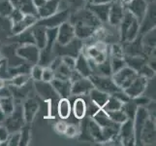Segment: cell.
<instances>
[{
	"instance_id": "6da1fadb",
	"label": "cell",
	"mask_w": 156,
	"mask_h": 146,
	"mask_svg": "<svg viewBox=\"0 0 156 146\" xmlns=\"http://www.w3.org/2000/svg\"><path fill=\"white\" fill-rule=\"evenodd\" d=\"M5 127L7 128L9 133L20 132V129L25 125V120L23 111V100L15 99V109L10 115L6 117Z\"/></svg>"
},
{
	"instance_id": "7a4b0ae2",
	"label": "cell",
	"mask_w": 156,
	"mask_h": 146,
	"mask_svg": "<svg viewBox=\"0 0 156 146\" xmlns=\"http://www.w3.org/2000/svg\"><path fill=\"white\" fill-rule=\"evenodd\" d=\"M83 41L75 37L71 42H69L66 45H59L55 43V48H53V53L56 57L70 56L76 58L83 52Z\"/></svg>"
},
{
	"instance_id": "3957f363",
	"label": "cell",
	"mask_w": 156,
	"mask_h": 146,
	"mask_svg": "<svg viewBox=\"0 0 156 146\" xmlns=\"http://www.w3.org/2000/svg\"><path fill=\"white\" fill-rule=\"evenodd\" d=\"M137 71H135L131 67L125 66L118 71L112 74V79L118 88L121 90H125L128 88L130 84L133 82V80L137 77Z\"/></svg>"
},
{
	"instance_id": "277c9868",
	"label": "cell",
	"mask_w": 156,
	"mask_h": 146,
	"mask_svg": "<svg viewBox=\"0 0 156 146\" xmlns=\"http://www.w3.org/2000/svg\"><path fill=\"white\" fill-rule=\"evenodd\" d=\"M40 53H41V50L35 44L20 45L17 48V50H16L17 56L20 58L23 61L30 63L31 66L37 64L39 62Z\"/></svg>"
},
{
	"instance_id": "5b68a950",
	"label": "cell",
	"mask_w": 156,
	"mask_h": 146,
	"mask_svg": "<svg viewBox=\"0 0 156 146\" xmlns=\"http://www.w3.org/2000/svg\"><path fill=\"white\" fill-rule=\"evenodd\" d=\"M88 78L90 79L94 88L102 92H105V93L109 95H112L116 91L120 90L115 85L114 80L112 79V76H102V75L91 74Z\"/></svg>"
},
{
	"instance_id": "8992f818",
	"label": "cell",
	"mask_w": 156,
	"mask_h": 146,
	"mask_svg": "<svg viewBox=\"0 0 156 146\" xmlns=\"http://www.w3.org/2000/svg\"><path fill=\"white\" fill-rule=\"evenodd\" d=\"M149 113L146 107L138 106L135 117L133 119L134 133H135V145H141V133L144 124L149 118Z\"/></svg>"
},
{
	"instance_id": "52a82bcc",
	"label": "cell",
	"mask_w": 156,
	"mask_h": 146,
	"mask_svg": "<svg viewBox=\"0 0 156 146\" xmlns=\"http://www.w3.org/2000/svg\"><path fill=\"white\" fill-rule=\"evenodd\" d=\"M70 14L71 13H70L68 10L57 11L55 14H53L48 18L38 19L36 24L45 26L46 28H57L59 25L64 23V21H69Z\"/></svg>"
},
{
	"instance_id": "ba28073f",
	"label": "cell",
	"mask_w": 156,
	"mask_h": 146,
	"mask_svg": "<svg viewBox=\"0 0 156 146\" xmlns=\"http://www.w3.org/2000/svg\"><path fill=\"white\" fill-rule=\"evenodd\" d=\"M33 86L38 95L45 101L59 99V95L55 91V89H53L51 82H45L43 80L33 81Z\"/></svg>"
},
{
	"instance_id": "9c48e42d",
	"label": "cell",
	"mask_w": 156,
	"mask_h": 146,
	"mask_svg": "<svg viewBox=\"0 0 156 146\" xmlns=\"http://www.w3.org/2000/svg\"><path fill=\"white\" fill-rule=\"evenodd\" d=\"M126 12L125 6L120 2L114 0L110 5L109 17H108V24L114 28H118V25L121 23V21L124 17Z\"/></svg>"
},
{
	"instance_id": "30bf717a",
	"label": "cell",
	"mask_w": 156,
	"mask_h": 146,
	"mask_svg": "<svg viewBox=\"0 0 156 146\" xmlns=\"http://www.w3.org/2000/svg\"><path fill=\"white\" fill-rule=\"evenodd\" d=\"M148 81H149V79L138 74L137 77L134 79L133 82L130 84V86L124 90L125 93L129 95V97H130L131 99L144 95V92H146L147 87Z\"/></svg>"
},
{
	"instance_id": "8fae6325",
	"label": "cell",
	"mask_w": 156,
	"mask_h": 146,
	"mask_svg": "<svg viewBox=\"0 0 156 146\" xmlns=\"http://www.w3.org/2000/svg\"><path fill=\"white\" fill-rule=\"evenodd\" d=\"M118 136L121 140V145L133 146L135 145V133H134L133 120L127 119L125 122L120 124Z\"/></svg>"
},
{
	"instance_id": "7c38bea8",
	"label": "cell",
	"mask_w": 156,
	"mask_h": 146,
	"mask_svg": "<svg viewBox=\"0 0 156 146\" xmlns=\"http://www.w3.org/2000/svg\"><path fill=\"white\" fill-rule=\"evenodd\" d=\"M75 37V28L74 25L69 21H64L63 24L57 28V35H56V43L59 45H66L71 42Z\"/></svg>"
},
{
	"instance_id": "4fadbf2b",
	"label": "cell",
	"mask_w": 156,
	"mask_h": 146,
	"mask_svg": "<svg viewBox=\"0 0 156 146\" xmlns=\"http://www.w3.org/2000/svg\"><path fill=\"white\" fill-rule=\"evenodd\" d=\"M141 145H154L156 141L155 119L149 117L141 133Z\"/></svg>"
},
{
	"instance_id": "5bb4252c",
	"label": "cell",
	"mask_w": 156,
	"mask_h": 146,
	"mask_svg": "<svg viewBox=\"0 0 156 146\" xmlns=\"http://www.w3.org/2000/svg\"><path fill=\"white\" fill-rule=\"evenodd\" d=\"M40 104L35 97H26L23 101V111L26 124L33 122L37 113L39 112Z\"/></svg>"
},
{
	"instance_id": "9a60e30c",
	"label": "cell",
	"mask_w": 156,
	"mask_h": 146,
	"mask_svg": "<svg viewBox=\"0 0 156 146\" xmlns=\"http://www.w3.org/2000/svg\"><path fill=\"white\" fill-rule=\"evenodd\" d=\"M147 8L148 3L147 0H131L125 5V9L139 21V23H141L146 16Z\"/></svg>"
},
{
	"instance_id": "2e32d148",
	"label": "cell",
	"mask_w": 156,
	"mask_h": 146,
	"mask_svg": "<svg viewBox=\"0 0 156 146\" xmlns=\"http://www.w3.org/2000/svg\"><path fill=\"white\" fill-rule=\"evenodd\" d=\"M94 87L88 77H82L72 83L71 96L87 95Z\"/></svg>"
},
{
	"instance_id": "e0dca14e",
	"label": "cell",
	"mask_w": 156,
	"mask_h": 146,
	"mask_svg": "<svg viewBox=\"0 0 156 146\" xmlns=\"http://www.w3.org/2000/svg\"><path fill=\"white\" fill-rule=\"evenodd\" d=\"M153 28H155V2L148 3L147 14L140 23V34H144Z\"/></svg>"
},
{
	"instance_id": "ac0fdd59",
	"label": "cell",
	"mask_w": 156,
	"mask_h": 146,
	"mask_svg": "<svg viewBox=\"0 0 156 146\" xmlns=\"http://www.w3.org/2000/svg\"><path fill=\"white\" fill-rule=\"evenodd\" d=\"M37 21H38V17H37V16L30 15V14H24L23 20H20L17 24H14L11 25V32H12L13 35L20 34V32L28 29L32 25H34L37 23Z\"/></svg>"
},
{
	"instance_id": "d6986e66",
	"label": "cell",
	"mask_w": 156,
	"mask_h": 146,
	"mask_svg": "<svg viewBox=\"0 0 156 146\" xmlns=\"http://www.w3.org/2000/svg\"><path fill=\"white\" fill-rule=\"evenodd\" d=\"M110 5H111V3L94 4V3L87 2L85 7H87L90 12L101 21L102 24H107L108 23V17H109Z\"/></svg>"
},
{
	"instance_id": "ffe728a7",
	"label": "cell",
	"mask_w": 156,
	"mask_h": 146,
	"mask_svg": "<svg viewBox=\"0 0 156 146\" xmlns=\"http://www.w3.org/2000/svg\"><path fill=\"white\" fill-rule=\"evenodd\" d=\"M51 83L55 91L59 95V97H68V99L71 97L72 83L69 79L53 78V80Z\"/></svg>"
},
{
	"instance_id": "44dd1931",
	"label": "cell",
	"mask_w": 156,
	"mask_h": 146,
	"mask_svg": "<svg viewBox=\"0 0 156 146\" xmlns=\"http://www.w3.org/2000/svg\"><path fill=\"white\" fill-rule=\"evenodd\" d=\"M155 40H156L155 28L146 32L144 34H142V44L146 57L147 56L153 57V54L155 53V44H156Z\"/></svg>"
},
{
	"instance_id": "7402d4cb",
	"label": "cell",
	"mask_w": 156,
	"mask_h": 146,
	"mask_svg": "<svg viewBox=\"0 0 156 146\" xmlns=\"http://www.w3.org/2000/svg\"><path fill=\"white\" fill-rule=\"evenodd\" d=\"M72 102V114L77 120H82L87 114V101L82 96H74Z\"/></svg>"
},
{
	"instance_id": "603a6c76",
	"label": "cell",
	"mask_w": 156,
	"mask_h": 146,
	"mask_svg": "<svg viewBox=\"0 0 156 146\" xmlns=\"http://www.w3.org/2000/svg\"><path fill=\"white\" fill-rule=\"evenodd\" d=\"M30 29L32 32V35H33L35 45L40 50L44 49L47 44V28L41 24H35L34 25L31 26Z\"/></svg>"
},
{
	"instance_id": "cb8c5ba5",
	"label": "cell",
	"mask_w": 156,
	"mask_h": 146,
	"mask_svg": "<svg viewBox=\"0 0 156 146\" xmlns=\"http://www.w3.org/2000/svg\"><path fill=\"white\" fill-rule=\"evenodd\" d=\"M56 114L61 120H67L72 115V102L68 97H60L57 101Z\"/></svg>"
},
{
	"instance_id": "d4e9b609",
	"label": "cell",
	"mask_w": 156,
	"mask_h": 146,
	"mask_svg": "<svg viewBox=\"0 0 156 146\" xmlns=\"http://www.w3.org/2000/svg\"><path fill=\"white\" fill-rule=\"evenodd\" d=\"M59 1L60 0H47L42 7L37 9L38 19H45L55 14L59 8Z\"/></svg>"
},
{
	"instance_id": "484cf974",
	"label": "cell",
	"mask_w": 156,
	"mask_h": 146,
	"mask_svg": "<svg viewBox=\"0 0 156 146\" xmlns=\"http://www.w3.org/2000/svg\"><path fill=\"white\" fill-rule=\"evenodd\" d=\"M75 70L82 75L83 77H89L92 71H91V67L87 58L84 56L83 53H80V55L76 58V62H75Z\"/></svg>"
},
{
	"instance_id": "4316f807",
	"label": "cell",
	"mask_w": 156,
	"mask_h": 146,
	"mask_svg": "<svg viewBox=\"0 0 156 146\" xmlns=\"http://www.w3.org/2000/svg\"><path fill=\"white\" fill-rule=\"evenodd\" d=\"M87 0H60L58 11L68 10L70 13H74L87 6Z\"/></svg>"
},
{
	"instance_id": "83f0119b",
	"label": "cell",
	"mask_w": 156,
	"mask_h": 146,
	"mask_svg": "<svg viewBox=\"0 0 156 146\" xmlns=\"http://www.w3.org/2000/svg\"><path fill=\"white\" fill-rule=\"evenodd\" d=\"M87 95L89 97V100L92 103H94L96 106H98L99 108H103V106L105 105V103L110 96L109 94L105 93V92H102L96 88H93L91 90Z\"/></svg>"
},
{
	"instance_id": "f1b7e54d",
	"label": "cell",
	"mask_w": 156,
	"mask_h": 146,
	"mask_svg": "<svg viewBox=\"0 0 156 146\" xmlns=\"http://www.w3.org/2000/svg\"><path fill=\"white\" fill-rule=\"evenodd\" d=\"M87 127H88L89 134H90L91 138H92V141L98 142V143H104V137H103V133H102V128L94 120H92L90 117L88 118Z\"/></svg>"
},
{
	"instance_id": "f546056e",
	"label": "cell",
	"mask_w": 156,
	"mask_h": 146,
	"mask_svg": "<svg viewBox=\"0 0 156 146\" xmlns=\"http://www.w3.org/2000/svg\"><path fill=\"white\" fill-rule=\"evenodd\" d=\"M10 1L12 2L14 8L20 10L23 14L37 16V9L32 3V0H10Z\"/></svg>"
},
{
	"instance_id": "4dcf8cb0",
	"label": "cell",
	"mask_w": 156,
	"mask_h": 146,
	"mask_svg": "<svg viewBox=\"0 0 156 146\" xmlns=\"http://www.w3.org/2000/svg\"><path fill=\"white\" fill-rule=\"evenodd\" d=\"M124 58H125L126 66L137 71V73L144 64L147 62V58L141 56H125Z\"/></svg>"
},
{
	"instance_id": "1f68e13d",
	"label": "cell",
	"mask_w": 156,
	"mask_h": 146,
	"mask_svg": "<svg viewBox=\"0 0 156 146\" xmlns=\"http://www.w3.org/2000/svg\"><path fill=\"white\" fill-rule=\"evenodd\" d=\"M0 109H1L6 116L10 115L15 109V99L12 96L0 97Z\"/></svg>"
},
{
	"instance_id": "d6a6232c",
	"label": "cell",
	"mask_w": 156,
	"mask_h": 146,
	"mask_svg": "<svg viewBox=\"0 0 156 146\" xmlns=\"http://www.w3.org/2000/svg\"><path fill=\"white\" fill-rule=\"evenodd\" d=\"M30 80H31V78H30L29 74H25V73L17 74V75L12 76L10 79H8L7 84L11 85V86H14V87H21V86L28 83Z\"/></svg>"
},
{
	"instance_id": "836d02e7",
	"label": "cell",
	"mask_w": 156,
	"mask_h": 146,
	"mask_svg": "<svg viewBox=\"0 0 156 146\" xmlns=\"http://www.w3.org/2000/svg\"><path fill=\"white\" fill-rule=\"evenodd\" d=\"M17 38V42L20 45H24V44H35L34 43V38L32 35L31 29L28 28L23 32H20V34L14 35Z\"/></svg>"
},
{
	"instance_id": "e575fe53",
	"label": "cell",
	"mask_w": 156,
	"mask_h": 146,
	"mask_svg": "<svg viewBox=\"0 0 156 146\" xmlns=\"http://www.w3.org/2000/svg\"><path fill=\"white\" fill-rule=\"evenodd\" d=\"M137 108H138V105L134 102L133 99H130V100L124 102V103H122L121 110L125 113V115L127 116V119H131V120H133L134 117H135Z\"/></svg>"
},
{
	"instance_id": "d590c367",
	"label": "cell",
	"mask_w": 156,
	"mask_h": 146,
	"mask_svg": "<svg viewBox=\"0 0 156 146\" xmlns=\"http://www.w3.org/2000/svg\"><path fill=\"white\" fill-rule=\"evenodd\" d=\"M121 106H122V102L116 99L115 96L110 95L109 99H108L107 102L105 103V105L103 106V109L108 112V111H115V110H118V109H121Z\"/></svg>"
},
{
	"instance_id": "8d00e7d4",
	"label": "cell",
	"mask_w": 156,
	"mask_h": 146,
	"mask_svg": "<svg viewBox=\"0 0 156 146\" xmlns=\"http://www.w3.org/2000/svg\"><path fill=\"white\" fill-rule=\"evenodd\" d=\"M72 69H70L66 66L61 61V62L58 64L55 69H53L55 72V78H60V79H69L70 74H71Z\"/></svg>"
},
{
	"instance_id": "74e56055",
	"label": "cell",
	"mask_w": 156,
	"mask_h": 146,
	"mask_svg": "<svg viewBox=\"0 0 156 146\" xmlns=\"http://www.w3.org/2000/svg\"><path fill=\"white\" fill-rule=\"evenodd\" d=\"M107 114L110 117V119L112 122H115L116 124H119V125L127 120V116L125 115V113L123 112L121 109L115 110V111H108Z\"/></svg>"
},
{
	"instance_id": "f35d334b",
	"label": "cell",
	"mask_w": 156,
	"mask_h": 146,
	"mask_svg": "<svg viewBox=\"0 0 156 146\" xmlns=\"http://www.w3.org/2000/svg\"><path fill=\"white\" fill-rule=\"evenodd\" d=\"M14 10V6L10 0H0V18H8Z\"/></svg>"
},
{
	"instance_id": "ab89813d",
	"label": "cell",
	"mask_w": 156,
	"mask_h": 146,
	"mask_svg": "<svg viewBox=\"0 0 156 146\" xmlns=\"http://www.w3.org/2000/svg\"><path fill=\"white\" fill-rule=\"evenodd\" d=\"M20 145H23V146L28 145L31 140V129L27 126V124H25V125L20 129Z\"/></svg>"
},
{
	"instance_id": "60d3db41",
	"label": "cell",
	"mask_w": 156,
	"mask_h": 146,
	"mask_svg": "<svg viewBox=\"0 0 156 146\" xmlns=\"http://www.w3.org/2000/svg\"><path fill=\"white\" fill-rule=\"evenodd\" d=\"M109 58H110V63H111L112 73L118 71L119 69H121L122 67H124L126 66L125 58H124H124H118V57L109 56Z\"/></svg>"
},
{
	"instance_id": "b9f144b4",
	"label": "cell",
	"mask_w": 156,
	"mask_h": 146,
	"mask_svg": "<svg viewBox=\"0 0 156 146\" xmlns=\"http://www.w3.org/2000/svg\"><path fill=\"white\" fill-rule=\"evenodd\" d=\"M109 56L124 58L125 53H124V50H123V46L121 44H118V43H114V44H112L109 49Z\"/></svg>"
},
{
	"instance_id": "7bdbcfd3",
	"label": "cell",
	"mask_w": 156,
	"mask_h": 146,
	"mask_svg": "<svg viewBox=\"0 0 156 146\" xmlns=\"http://www.w3.org/2000/svg\"><path fill=\"white\" fill-rule=\"evenodd\" d=\"M42 74H43V66L39 63L31 66L29 75L32 81H40L42 80Z\"/></svg>"
},
{
	"instance_id": "ee69618b",
	"label": "cell",
	"mask_w": 156,
	"mask_h": 146,
	"mask_svg": "<svg viewBox=\"0 0 156 146\" xmlns=\"http://www.w3.org/2000/svg\"><path fill=\"white\" fill-rule=\"evenodd\" d=\"M138 74L139 75H142V76L146 77L147 79H152L155 76V71L148 66L147 62V63H144V66L141 67V69L139 70Z\"/></svg>"
},
{
	"instance_id": "f6af8a7d",
	"label": "cell",
	"mask_w": 156,
	"mask_h": 146,
	"mask_svg": "<svg viewBox=\"0 0 156 146\" xmlns=\"http://www.w3.org/2000/svg\"><path fill=\"white\" fill-rule=\"evenodd\" d=\"M24 14L21 12L20 10L17 9V8H14V10L12 11V13L10 14V16L8 17L10 23H11V25L14 24H17L20 20H23Z\"/></svg>"
},
{
	"instance_id": "bcb514c9",
	"label": "cell",
	"mask_w": 156,
	"mask_h": 146,
	"mask_svg": "<svg viewBox=\"0 0 156 146\" xmlns=\"http://www.w3.org/2000/svg\"><path fill=\"white\" fill-rule=\"evenodd\" d=\"M79 133H80V127H78L77 125L75 124H67V127L65 132H64V134L67 137H75L79 136Z\"/></svg>"
},
{
	"instance_id": "7dc6e473",
	"label": "cell",
	"mask_w": 156,
	"mask_h": 146,
	"mask_svg": "<svg viewBox=\"0 0 156 146\" xmlns=\"http://www.w3.org/2000/svg\"><path fill=\"white\" fill-rule=\"evenodd\" d=\"M55 78V72L50 66L43 67V74H42V80L45 82H51Z\"/></svg>"
},
{
	"instance_id": "c3c4849f",
	"label": "cell",
	"mask_w": 156,
	"mask_h": 146,
	"mask_svg": "<svg viewBox=\"0 0 156 146\" xmlns=\"http://www.w3.org/2000/svg\"><path fill=\"white\" fill-rule=\"evenodd\" d=\"M20 132H16V133H11L9 134L7 142L8 145L10 146H18L20 145Z\"/></svg>"
},
{
	"instance_id": "681fc988",
	"label": "cell",
	"mask_w": 156,
	"mask_h": 146,
	"mask_svg": "<svg viewBox=\"0 0 156 146\" xmlns=\"http://www.w3.org/2000/svg\"><path fill=\"white\" fill-rule=\"evenodd\" d=\"M152 99L147 96L146 95H142L140 96H137L135 99H133L134 102L138 105V106H142V107H147V105L149 103V101L151 100Z\"/></svg>"
},
{
	"instance_id": "f907efd6",
	"label": "cell",
	"mask_w": 156,
	"mask_h": 146,
	"mask_svg": "<svg viewBox=\"0 0 156 146\" xmlns=\"http://www.w3.org/2000/svg\"><path fill=\"white\" fill-rule=\"evenodd\" d=\"M112 95H114V96H115L116 99H119L122 103H124V102H126V101H128V100H130L131 99L129 97V95L125 93V91L124 90H118V91H116L115 93H114Z\"/></svg>"
},
{
	"instance_id": "816d5d0a",
	"label": "cell",
	"mask_w": 156,
	"mask_h": 146,
	"mask_svg": "<svg viewBox=\"0 0 156 146\" xmlns=\"http://www.w3.org/2000/svg\"><path fill=\"white\" fill-rule=\"evenodd\" d=\"M61 61L70 69L73 70L75 68V62H76V58H75L70 57V56H63V57H61Z\"/></svg>"
},
{
	"instance_id": "f5cc1de1",
	"label": "cell",
	"mask_w": 156,
	"mask_h": 146,
	"mask_svg": "<svg viewBox=\"0 0 156 146\" xmlns=\"http://www.w3.org/2000/svg\"><path fill=\"white\" fill-rule=\"evenodd\" d=\"M55 131L58 133V134H64V132H65L66 127H67V123L64 122V120L58 121L55 123Z\"/></svg>"
},
{
	"instance_id": "db71d44e",
	"label": "cell",
	"mask_w": 156,
	"mask_h": 146,
	"mask_svg": "<svg viewBox=\"0 0 156 146\" xmlns=\"http://www.w3.org/2000/svg\"><path fill=\"white\" fill-rule=\"evenodd\" d=\"M9 131L7 129V128L5 127V126H2V125H0V142H5V141H7V139L9 137Z\"/></svg>"
},
{
	"instance_id": "11a10c76",
	"label": "cell",
	"mask_w": 156,
	"mask_h": 146,
	"mask_svg": "<svg viewBox=\"0 0 156 146\" xmlns=\"http://www.w3.org/2000/svg\"><path fill=\"white\" fill-rule=\"evenodd\" d=\"M46 1L47 0H32V3H33L36 9H38V8L42 7L43 5L46 3Z\"/></svg>"
},
{
	"instance_id": "9f6ffc18",
	"label": "cell",
	"mask_w": 156,
	"mask_h": 146,
	"mask_svg": "<svg viewBox=\"0 0 156 146\" xmlns=\"http://www.w3.org/2000/svg\"><path fill=\"white\" fill-rule=\"evenodd\" d=\"M114 0H89L90 3L94 4H107V3H112Z\"/></svg>"
},
{
	"instance_id": "6f0895ef",
	"label": "cell",
	"mask_w": 156,
	"mask_h": 146,
	"mask_svg": "<svg viewBox=\"0 0 156 146\" xmlns=\"http://www.w3.org/2000/svg\"><path fill=\"white\" fill-rule=\"evenodd\" d=\"M6 117H7L6 114H5V113L1 109H0V125L5 122V120H6Z\"/></svg>"
},
{
	"instance_id": "680465c9",
	"label": "cell",
	"mask_w": 156,
	"mask_h": 146,
	"mask_svg": "<svg viewBox=\"0 0 156 146\" xmlns=\"http://www.w3.org/2000/svg\"><path fill=\"white\" fill-rule=\"evenodd\" d=\"M115 1H118V2H120L121 4H123L125 6L126 4H128L129 2L131 1V0H115Z\"/></svg>"
},
{
	"instance_id": "91938a15",
	"label": "cell",
	"mask_w": 156,
	"mask_h": 146,
	"mask_svg": "<svg viewBox=\"0 0 156 146\" xmlns=\"http://www.w3.org/2000/svg\"><path fill=\"white\" fill-rule=\"evenodd\" d=\"M3 59H4V57H3V55H2V54L0 53V62H2Z\"/></svg>"
},
{
	"instance_id": "94428289",
	"label": "cell",
	"mask_w": 156,
	"mask_h": 146,
	"mask_svg": "<svg viewBox=\"0 0 156 146\" xmlns=\"http://www.w3.org/2000/svg\"><path fill=\"white\" fill-rule=\"evenodd\" d=\"M147 3H152V2H155V0H147Z\"/></svg>"
},
{
	"instance_id": "6125c7cd",
	"label": "cell",
	"mask_w": 156,
	"mask_h": 146,
	"mask_svg": "<svg viewBox=\"0 0 156 146\" xmlns=\"http://www.w3.org/2000/svg\"><path fill=\"white\" fill-rule=\"evenodd\" d=\"M3 61H4V59H3ZM3 61H2V62H3ZM2 62H0V64H1V63H2Z\"/></svg>"
},
{
	"instance_id": "be15d7a7",
	"label": "cell",
	"mask_w": 156,
	"mask_h": 146,
	"mask_svg": "<svg viewBox=\"0 0 156 146\" xmlns=\"http://www.w3.org/2000/svg\"><path fill=\"white\" fill-rule=\"evenodd\" d=\"M87 2H89V0H87Z\"/></svg>"
},
{
	"instance_id": "e7e4bbea",
	"label": "cell",
	"mask_w": 156,
	"mask_h": 146,
	"mask_svg": "<svg viewBox=\"0 0 156 146\" xmlns=\"http://www.w3.org/2000/svg\"><path fill=\"white\" fill-rule=\"evenodd\" d=\"M0 144H1V142H0Z\"/></svg>"
}]
</instances>
